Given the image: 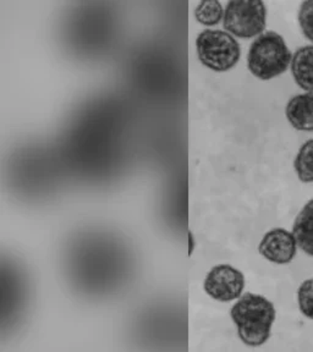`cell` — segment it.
<instances>
[{"label": "cell", "instance_id": "3957f363", "mask_svg": "<svg viewBox=\"0 0 313 352\" xmlns=\"http://www.w3.org/2000/svg\"><path fill=\"white\" fill-rule=\"evenodd\" d=\"M198 59L202 65L215 72H226L237 66L241 48L230 33L204 30L196 39Z\"/></svg>", "mask_w": 313, "mask_h": 352}, {"label": "cell", "instance_id": "5b68a950", "mask_svg": "<svg viewBox=\"0 0 313 352\" xmlns=\"http://www.w3.org/2000/svg\"><path fill=\"white\" fill-rule=\"evenodd\" d=\"M246 279L241 270L230 264L215 265L207 273L204 290L218 302H231L244 295Z\"/></svg>", "mask_w": 313, "mask_h": 352}, {"label": "cell", "instance_id": "30bf717a", "mask_svg": "<svg viewBox=\"0 0 313 352\" xmlns=\"http://www.w3.org/2000/svg\"><path fill=\"white\" fill-rule=\"evenodd\" d=\"M294 169L300 182L303 184H312L313 140H308L299 149L294 160Z\"/></svg>", "mask_w": 313, "mask_h": 352}, {"label": "cell", "instance_id": "8992f818", "mask_svg": "<svg viewBox=\"0 0 313 352\" xmlns=\"http://www.w3.org/2000/svg\"><path fill=\"white\" fill-rule=\"evenodd\" d=\"M297 248L296 239L292 232L275 228L264 234L259 242V252L270 263L284 265L292 263L296 257Z\"/></svg>", "mask_w": 313, "mask_h": 352}, {"label": "cell", "instance_id": "6da1fadb", "mask_svg": "<svg viewBox=\"0 0 313 352\" xmlns=\"http://www.w3.org/2000/svg\"><path fill=\"white\" fill-rule=\"evenodd\" d=\"M230 317L242 344L248 347H259L270 340L277 311L267 297L245 292L231 306Z\"/></svg>", "mask_w": 313, "mask_h": 352}, {"label": "cell", "instance_id": "7a4b0ae2", "mask_svg": "<svg viewBox=\"0 0 313 352\" xmlns=\"http://www.w3.org/2000/svg\"><path fill=\"white\" fill-rule=\"evenodd\" d=\"M292 54L279 33L268 31L253 41L248 54V67L253 76L268 81L292 65Z\"/></svg>", "mask_w": 313, "mask_h": 352}, {"label": "cell", "instance_id": "4fadbf2b", "mask_svg": "<svg viewBox=\"0 0 313 352\" xmlns=\"http://www.w3.org/2000/svg\"><path fill=\"white\" fill-rule=\"evenodd\" d=\"M297 19L303 36L313 43V0L301 3Z\"/></svg>", "mask_w": 313, "mask_h": 352}, {"label": "cell", "instance_id": "7c38bea8", "mask_svg": "<svg viewBox=\"0 0 313 352\" xmlns=\"http://www.w3.org/2000/svg\"><path fill=\"white\" fill-rule=\"evenodd\" d=\"M297 305L306 318L313 320V278L306 279L297 289Z\"/></svg>", "mask_w": 313, "mask_h": 352}, {"label": "cell", "instance_id": "8fae6325", "mask_svg": "<svg viewBox=\"0 0 313 352\" xmlns=\"http://www.w3.org/2000/svg\"><path fill=\"white\" fill-rule=\"evenodd\" d=\"M224 9L218 0H204L195 9V19L204 26H215L224 17Z\"/></svg>", "mask_w": 313, "mask_h": 352}, {"label": "cell", "instance_id": "52a82bcc", "mask_svg": "<svg viewBox=\"0 0 313 352\" xmlns=\"http://www.w3.org/2000/svg\"><path fill=\"white\" fill-rule=\"evenodd\" d=\"M286 119L297 131H313V94L294 96L286 104Z\"/></svg>", "mask_w": 313, "mask_h": 352}, {"label": "cell", "instance_id": "9c48e42d", "mask_svg": "<svg viewBox=\"0 0 313 352\" xmlns=\"http://www.w3.org/2000/svg\"><path fill=\"white\" fill-rule=\"evenodd\" d=\"M292 234L297 248L305 254L313 257V199L308 201L299 212L292 224Z\"/></svg>", "mask_w": 313, "mask_h": 352}, {"label": "cell", "instance_id": "277c9868", "mask_svg": "<svg viewBox=\"0 0 313 352\" xmlns=\"http://www.w3.org/2000/svg\"><path fill=\"white\" fill-rule=\"evenodd\" d=\"M267 25V9L263 1L231 0L226 6L223 26L226 32L237 38L261 36Z\"/></svg>", "mask_w": 313, "mask_h": 352}, {"label": "cell", "instance_id": "ba28073f", "mask_svg": "<svg viewBox=\"0 0 313 352\" xmlns=\"http://www.w3.org/2000/svg\"><path fill=\"white\" fill-rule=\"evenodd\" d=\"M290 69L297 86L313 94V44L303 45L292 54Z\"/></svg>", "mask_w": 313, "mask_h": 352}]
</instances>
